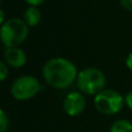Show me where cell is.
Wrapping results in <instances>:
<instances>
[{"instance_id":"2","label":"cell","mask_w":132,"mask_h":132,"mask_svg":"<svg viewBox=\"0 0 132 132\" xmlns=\"http://www.w3.org/2000/svg\"><path fill=\"white\" fill-rule=\"evenodd\" d=\"M29 27L20 18H11L0 27V41L5 48L19 46L27 39Z\"/></svg>"},{"instance_id":"15","label":"cell","mask_w":132,"mask_h":132,"mask_svg":"<svg viewBox=\"0 0 132 132\" xmlns=\"http://www.w3.org/2000/svg\"><path fill=\"white\" fill-rule=\"evenodd\" d=\"M125 64H126V67H128L130 71H132V52H130L128 55L126 60H125Z\"/></svg>"},{"instance_id":"1","label":"cell","mask_w":132,"mask_h":132,"mask_svg":"<svg viewBox=\"0 0 132 132\" xmlns=\"http://www.w3.org/2000/svg\"><path fill=\"white\" fill-rule=\"evenodd\" d=\"M78 73L79 72L74 63L63 57L49 59L42 70L45 82L56 89L68 88L73 82L77 81Z\"/></svg>"},{"instance_id":"4","label":"cell","mask_w":132,"mask_h":132,"mask_svg":"<svg viewBox=\"0 0 132 132\" xmlns=\"http://www.w3.org/2000/svg\"><path fill=\"white\" fill-rule=\"evenodd\" d=\"M125 100L114 89H103L94 97V105L96 110L103 115H115L123 108Z\"/></svg>"},{"instance_id":"6","label":"cell","mask_w":132,"mask_h":132,"mask_svg":"<svg viewBox=\"0 0 132 132\" xmlns=\"http://www.w3.org/2000/svg\"><path fill=\"white\" fill-rule=\"evenodd\" d=\"M63 108L64 111L68 116H78L86 108V100L82 93L80 92H71L65 96L63 101Z\"/></svg>"},{"instance_id":"12","label":"cell","mask_w":132,"mask_h":132,"mask_svg":"<svg viewBox=\"0 0 132 132\" xmlns=\"http://www.w3.org/2000/svg\"><path fill=\"white\" fill-rule=\"evenodd\" d=\"M122 7L129 12H132V0H119Z\"/></svg>"},{"instance_id":"5","label":"cell","mask_w":132,"mask_h":132,"mask_svg":"<svg viewBox=\"0 0 132 132\" xmlns=\"http://www.w3.org/2000/svg\"><path fill=\"white\" fill-rule=\"evenodd\" d=\"M41 90V84L34 75H22L13 81L11 94L15 100L27 101L32 98Z\"/></svg>"},{"instance_id":"14","label":"cell","mask_w":132,"mask_h":132,"mask_svg":"<svg viewBox=\"0 0 132 132\" xmlns=\"http://www.w3.org/2000/svg\"><path fill=\"white\" fill-rule=\"evenodd\" d=\"M124 100H125V103L126 105H128L129 108L132 110V90L130 92V93H128L125 95V97H124Z\"/></svg>"},{"instance_id":"10","label":"cell","mask_w":132,"mask_h":132,"mask_svg":"<svg viewBox=\"0 0 132 132\" xmlns=\"http://www.w3.org/2000/svg\"><path fill=\"white\" fill-rule=\"evenodd\" d=\"M8 128V118L4 110L0 108V132H6Z\"/></svg>"},{"instance_id":"17","label":"cell","mask_w":132,"mask_h":132,"mask_svg":"<svg viewBox=\"0 0 132 132\" xmlns=\"http://www.w3.org/2000/svg\"><path fill=\"white\" fill-rule=\"evenodd\" d=\"M1 1H2V0H0V5H1Z\"/></svg>"},{"instance_id":"11","label":"cell","mask_w":132,"mask_h":132,"mask_svg":"<svg viewBox=\"0 0 132 132\" xmlns=\"http://www.w3.org/2000/svg\"><path fill=\"white\" fill-rule=\"evenodd\" d=\"M8 77V65L5 60H0V81H4Z\"/></svg>"},{"instance_id":"7","label":"cell","mask_w":132,"mask_h":132,"mask_svg":"<svg viewBox=\"0 0 132 132\" xmlns=\"http://www.w3.org/2000/svg\"><path fill=\"white\" fill-rule=\"evenodd\" d=\"M4 60L13 68H21L27 63V53L20 46H9L4 50Z\"/></svg>"},{"instance_id":"9","label":"cell","mask_w":132,"mask_h":132,"mask_svg":"<svg viewBox=\"0 0 132 132\" xmlns=\"http://www.w3.org/2000/svg\"><path fill=\"white\" fill-rule=\"evenodd\" d=\"M110 132H132V123L128 119H118L111 125Z\"/></svg>"},{"instance_id":"13","label":"cell","mask_w":132,"mask_h":132,"mask_svg":"<svg viewBox=\"0 0 132 132\" xmlns=\"http://www.w3.org/2000/svg\"><path fill=\"white\" fill-rule=\"evenodd\" d=\"M29 6H34V7H38L41 5H43L46 0H24Z\"/></svg>"},{"instance_id":"16","label":"cell","mask_w":132,"mask_h":132,"mask_svg":"<svg viewBox=\"0 0 132 132\" xmlns=\"http://www.w3.org/2000/svg\"><path fill=\"white\" fill-rule=\"evenodd\" d=\"M6 21H7V19H6V13H5L4 9L0 8V27H1V26L4 24Z\"/></svg>"},{"instance_id":"3","label":"cell","mask_w":132,"mask_h":132,"mask_svg":"<svg viewBox=\"0 0 132 132\" xmlns=\"http://www.w3.org/2000/svg\"><path fill=\"white\" fill-rule=\"evenodd\" d=\"M107 84L104 73L96 67H87L80 71L77 77V86L82 94L96 95L103 90Z\"/></svg>"},{"instance_id":"8","label":"cell","mask_w":132,"mask_h":132,"mask_svg":"<svg viewBox=\"0 0 132 132\" xmlns=\"http://www.w3.org/2000/svg\"><path fill=\"white\" fill-rule=\"evenodd\" d=\"M22 19L28 24V27H36L37 24H39L42 20V13L38 9V7L28 6L23 12Z\"/></svg>"}]
</instances>
